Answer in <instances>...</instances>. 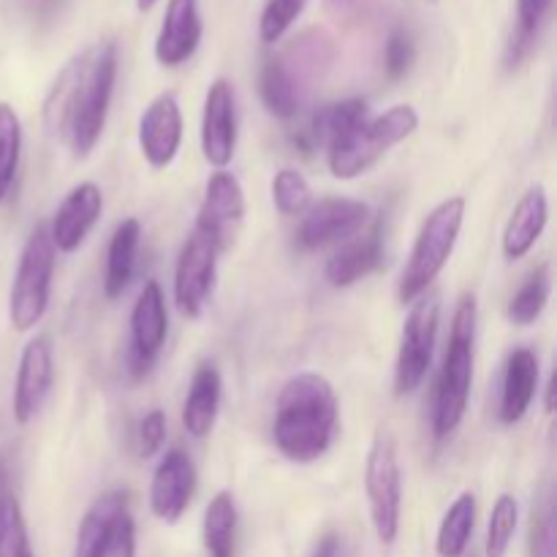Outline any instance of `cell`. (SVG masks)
Listing matches in <instances>:
<instances>
[{
    "instance_id": "cell-1",
    "label": "cell",
    "mask_w": 557,
    "mask_h": 557,
    "mask_svg": "<svg viewBox=\"0 0 557 557\" xmlns=\"http://www.w3.org/2000/svg\"><path fill=\"white\" fill-rule=\"evenodd\" d=\"M114 85H117L114 41H98L87 47L54 79L44 103V120L74 158H87L96 150L107 128Z\"/></svg>"
},
{
    "instance_id": "cell-2",
    "label": "cell",
    "mask_w": 557,
    "mask_h": 557,
    "mask_svg": "<svg viewBox=\"0 0 557 557\" xmlns=\"http://www.w3.org/2000/svg\"><path fill=\"white\" fill-rule=\"evenodd\" d=\"M341 424L335 386L321 373H297L281 386L272 441L288 462L308 466L332 449Z\"/></svg>"
},
{
    "instance_id": "cell-3",
    "label": "cell",
    "mask_w": 557,
    "mask_h": 557,
    "mask_svg": "<svg viewBox=\"0 0 557 557\" xmlns=\"http://www.w3.org/2000/svg\"><path fill=\"white\" fill-rule=\"evenodd\" d=\"M335 58V47L319 30L294 38L281 54H270L259 71V98L277 120H294L305 103L310 82L321 79Z\"/></svg>"
},
{
    "instance_id": "cell-4",
    "label": "cell",
    "mask_w": 557,
    "mask_h": 557,
    "mask_svg": "<svg viewBox=\"0 0 557 557\" xmlns=\"http://www.w3.org/2000/svg\"><path fill=\"white\" fill-rule=\"evenodd\" d=\"M476 299L473 294H462L451 315L449 346H446L444 364H441L438 384H435L433 403V435L435 441H446L457 433L468 411L473 384V341H476Z\"/></svg>"
},
{
    "instance_id": "cell-5",
    "label": "cell",
    "mask_w": 557,
    "mask_h": 557,
    "mask_svg": "<svg viewBox=\"0 0 557 557\" xmlns=\"http://www.w3.org/2000/svg\"><path fill=\"white\" fill-rule=\"evenodd\" d=\"M462 221H466V199L462 196L444 199L424 218L411 256L403 267L400 286H397V299L403 305H411L413 299L422 297L433 286L435 277L444 272L446 261L451 259L457 239H460Z\"/></svg>"
},
{
    "instance_id": "cell-6",
    "label": "cell",
    "mask_w": 557,
    "mask_h": 557,
    "mask_svg": "<svg viewBox=\"0 0 557 557\" xmlns=\"http://www.w3.org/2000/svg\"><path fill=\"white\" fill-rule=\"evenodd\" d=\"M419 114L411 103H397L379 117H368L343 139L326 147V166L337 180L368 174L395 145L417 134Z\"/></svg>"
},
{
    "instance_id": "cell-7",
    "label": "cell",
    "mask_w": 557,
    "mask_h": 557,
    "mask_svg": "<svg viewBox=\"0 0 557 557\" xmlns=\"http://www.w3.org/2000/svg\"><path fill=\"white\" fill-rule=\"evenodd\" d=\"M54 264L58 250L49 239L47 226H36L22 248L9 292V321L16 332H30L47 315Z\"/></svg>"
},
{
    "instance_id": "cell-8",
    "label": "cell",
    "mask_w": 557,
    "mask_h": 557,
    "mask_svg": "<svg viewBox=\"0 0 557 557\" xmlns=\"http://www.w3.org/2000/svg\"><path fill=\"white\" fill-rule=\"evenodd\" d=\"M364 493H368L370 522L381 544L392 547L400 536L403 517V471L397 460L395 435L386 428L375 433L364 462Z\"/></svg>"
},
{
    "instance_id": "cell-9",
    "label": "cell",
    "mask_w": 557,
    "mask_h": 557,
    "mask_svg": "<svg viewBox=\"0 0 557 557\" xmlns=\"http://www.w3.org/2000/svg\"><path fill=\"white\" fill-rule=\"evenodd\" d=\"M441 324V299L435 294H422L413 299L408 319L403 324L400 354L395 368V395H413L428 379L435 357V341H438Z\"/></svg>"
},
{
    "instance_id": "cell-10",
    "label": "cell",
    "mask_w": 557,
    "mask_h": 557,
    "mask_svg": "<svg viewBox=\"0 0 557 557\" xmlns=\"http://www.w3.org/2000/svg\"><path fill=\"white\" fill-rule=\"evenodd\" d=\"M76 557H136V522L128 493H103L87 509L76 536Z\"/></svg>"
},
{
    "instance_id": "cell-11",
    "label": "cell",
    "mask_w": 557,
    "mask_h": 557,
    "mask_svg": "<svg viewBox=\"0 0 557 557\" xmlns=\"http://www.w3.org/2000/svg\"><path fill=\"white\" fill-rule=\"evenodd\" d=\"M218 256L221 248L199 228H194L180 248L177 267H174V302L185 319H199L205 313L215 288Z\"/></svg>"
},
{
    "instance_id": "cell-12",
    "label": "cell",
    "mask_w": 557,
    "mask_h": 557,
    "mask_svg": "<svg viewBox=\"0 0 557 557\" xmlns=\"http://www.w3.org/2000/svg\"><path fill=\"white\" fill-rule=\"evenodd\" d=\"M169 315L166 297L158 281H147L145 288L136 297L134 310H131V343H128V373L134 381H141L156 368L158 354L166 343Z\"/></svg>"
},
{
    "instance_id": "cell-13",
    "label": "cell",
    "mask_w": 557,
    "mask_h": 557,
    "mask_svg": "<svg viewBox=\"0 0 557 557\" xmlns=\"http://www.w3.org/2000/svg\"><path fill=\"white\" fill-rule=\"evenodd\" d=\"M370 215V205L359 199H321L319 205H310L299 221L294 234L297 248L321 250L326 245L348 243L368 228Z\"/></svg>"
},
{
    "instance_id": "cell-14",
    "label": "cell",
    "mask_w": 557,
    "mask_h": 557,
    "mask_svg": "<svg viewBox=\"0 0 557 557\" xmlns=\"http://www.w3.org/2000/svg\"><path fill=\"white\" fill-rule=\"evenodd\" d=\"M54 384V357L52 341L47 335H36L22 348L20 368L14 381V422L30 424L47 403Z\"/></svg>"
},
{
    "instance_id": "cell-15",
    "label": "cell",
    "mask_w": 557,
    "mask_h": 557,
    "mask_svg": "<svg viewBox=\"0 0 557 557\" xmlns=\"http://www.w3.org/2000/svg\"><path fill=\"white\" fill-rule=\"evenodd\" d=\"M237 150V101L228 79H215L201 112V152L215 169H226Z\"/></svg>"
},
{
    "instance_id": "cell-16",
    "label": "cell",
    "mask_w": 557,
    "mask_h": 557,
    "mask_svg": "<svg viewBox=\"0 0 557 557\" xmlns=\"http://www.w3.org/2000/svg\"><path fill=\"white\" fill-rule=\"evenodd\" d=\"M196 466L183 449H169L156 466L150 482V511L166 525L180 522L196 495Z\"/></svg>"
},
{
    "instance_id": "cell-17",
    "label": "cell",
    "mask_w": 557,
    "mask_h": 557,
    "mask_svg": "<svg viewBox=\"0 0 557 557\" xmlns=\"http://www.w3.org/2000/svg\"><path fill=\"white\" fill-rule=\"evenodd\" d=\"M245 215V194L239 180L232 172L218 169L210 180H207L205 199L199 205V215H196V226L201 234L212 239L221 250L228 248L234 239V228L243 223Z\"/></svg>"
},
{
    "instance_id": "cell-18",
    "label": "cell",
    "mask_w": 557,
    "mask_h": 557,
    "mask_svg": "<svg viewBox=\"0 0 557 557\" xmlns=\"http://www.w3.org/2000/svg\"><path fill=\"white\" fill-rule=\"evenodd\" d=\"M103 212V194L96 183H79L65 194L54 212L52 223L47 226L49 239H52L58 253H74L82 248L87 234L98 223Z\"/></svg>"
},
{
    "instance_id": "cell-19",
    "label": "cell",
    "mask_w": 557,
    "mask_h": 557,
    "mask_svg": "<svg viewBox=\"0 0 557 557\" xmlns=\"http://www.w3.org/2000/svg\"><path fill=\"white\" fill-rule=\"evenodd\" d=\"M183 145V112L172 92H161L139 120V150L152 169H166Z\"/></svg>"
},
{
    "instance_id": "cell-20",
    "label": "cell",
    "mask_w": 557,
    "mask_h": 557,
    "mask_svg": "<svg viewBox=\"0 0 557 557\" xmlns=\"http://www.w3.org/2000/svg\"><path fill=\"white\" fill-rule=\"evenodd\" d=\"M199 0H169L161 30L156 38V60L163 69H177L188 63L201 44Z\"/></svg>"
},
{
    "instance_id": "cell-21",
    "label": "cell",
    "mask_w": 557,
    "mask_h": 557,
    "mask_svg": "<svg viewBox=\"0 0 557 557\" xmlns=\"http://www.w3.org/2000/svg\"><path fill=\"white\" fill-rule=\"evenodd\" d=\"M381 261H384V223L375 221L368 232L357 234L332 253L324 267V277L332 288H348L373 275Z\"/></svg>"
},
{
    "instance_id": "cell-22",
    "label": "cell",
    "mask_w": 557,
    "mask_h": 557,
    "mask_svg": "<svg viewBox=\"0 0 557 557\" xmlns=\"http://www.w3.org/2000/svg\"><path fill=\"white\" fill-rule=\"evenodd\" d=\"M368 117V101H362V98H343V101H332L315 109L308 128L297 131L292 139L305 156H310L315 147H324V150L332 147L337 139H343L348 131L357 128V125Z\"/></svg>"
},
{
    "instance_id": "cell-23",
    "label": "cell",
    "mask_w": 557,
    "mask_h": 557,
    "mask_svg": "<svg viewBox=\"0 0 557 557\" xmlns=\"http://www.w3.org/2000/svg\"><path fill=\"white\" fill-rule=\"evenodd\" d=\"M549 221V199L544 185H533L522 199L517 201L515 212H511L509 223L504 228V256L509 261H520L536 248L542 239L544 228Z\"/></svg>"
},
{
    "instance_id": "cell-24",
    "label": "cell",
    "mask_w": 557,
    "mask_h": 557,
    "mask_svg": "<svg viewBox=\"0 0 557 557\" xmlns=\"http://www.w3.org/2000/svg\"><path fill=\"white\" fill-rule=\"evenodd\" d=\"M539 389V357L531 348H517L506 359L504 389H500L498 417L504 424H517L531 411Z\"/></svg>"
},
{
    "instance_id": "cell-25",
    "label": "cell",
    "mask_w": 557,
    "mask_h": 557,
    "mask_svg": "<svg viewBox=\"0 0 557 557\" xmlns=\"http://www.w3.org/2000/svg\"><path fill=\"white\" fill-rule=\"evenodd\" d=\"M221 373L212 362H201L190 379L188 395L183 403V428L190 438L201 441L215 428L218 411H221Z\"/></svg>"
},
{
    "instance_id": "cell-26",
    "label": "cell",
    "mask_w": 557,
    "mask_h": 557,
    "mask_svg": "<svg viewBox=\"0 0 557 557\" xmlns=\"http://www.w3.org/2000/svg\"><path fill=\"white\" fill-rule=\"evenodd\" d=\"M141 243V223L136 218H125L117 223L107 250V272H103V297L120 299L131 286L136 270V253Z\"/></svg>"
},
{
    "instance_id": "cell-27",
    "label": "cell",
    "mask_w": 557,
    "mask_h": 557,
    "mask_svg": "<svg viewBox=\"0 0 557 557\" xmlns=\"http://www.w3.org/2000/svg\"><path fill=\"white\" fill-rule=\"evenodd\" d=\"M237 504L228 490H221L215 498L207 504L205 522H201V539L210 557H234L237 549Z\"/></svg>"
},
{
    "instance_id": "cell-28",
    "label": "cell",
    "mask_w": 557,
    "mask_h": 557,
    "mask_svg": "<svg viewBox=\"0 0 557 557\" xmlns=\"http://www.w3.org/2000/svg\"><path fill=\"white\" fill-rule=\"evenodd\" d=\"M473 528H476V495L462 493L457 495L455 504L444 515L435 539V549L441 557H462L471 544Z\"/></svg>"
},
{
    "instance_id": "cell-29",
    "label": "cell",
    "mask_w": 557,
    "mask_h": 557,
    "mask_svg": "<svg viewBox=\"0 0 557 557\" xmlns=\"http://www.w3.org/2000/svg\"><path fill=\"white\" fill-rule=\"evenodd\" d=\"M549 5L553 0H517V30L506 49V69H517L531 54Z\"/></svg>"
},
{
    "instance_id": "cell-30",
    "label": "cell",
    "mask_w": 557,
    "mask_h": 557,
    "mask_svg": "<svg viewBox=\"0 0 557 557\" xmlns=\"http://www.w3.org/2000/svg\"><path fill=\"white\" fill-rule=\"evenodd\" d=\"M549 288H553V281H549V267L542 264L528 275V281L522 283L520 292L511 297L509 302V319L520 326H531L539 315L544 313L549 302Z\"/></svg>"
},
{
    "instance_id": "cell-31",
    "label": "cell",
    "mask_w": 557,
    "mask_h": 557,
    "mask_svg": "<svg viewBox=\"0 0 557 557\" xmlns=\"http://www.w3.org/2000/svg\"><path fill=\"white\" fill-rule=\"evenodd\" d=\"M22 156V125L14 107L0 101V201L9 196Z\"/></svg>"
},
{
    "instance_id": "cell-32",
    "label": "cell",
    "mask_w": 557,
    "mask_h": 557,
    "mask_svg": "<svg viewBox=\"0 0 557 557\" xmlns=\"http://www.w3.org/2000/svg\"><path fill=\"white\" fill-rule=\"evenodd\" d=\"M272 201L275 210L286 218H302L305 210L313 205V190L297 169H281L272 180Z\"/></svg>"
},
{
    "instance_id": "cell-33",
    "label": "cell",
    "mask_w": 557,
    "mask_h": 557,
    "mask_svg": "<svg viewBox=\"0 0 557 557\" xmlns=\"http://www.w3.org/2000/svg\"><path fill=\"white\" fill-rule=\"evenodd\" d=\"M517 522H520V506L515 495H500L493 506L487 522V542H484V557H506L515 539Z\"/></svg>"
},
{
    "instance_id": "cell-34",
    "label": "cell",
    "mask_w": 557,
    "mask_h": 557,
    "mask_svg": "<svg viewBox=\"0 0 557 557\" xmlns=\"http://www.w3.org/2000/svg\"><path fill=\"white\" fill-rule=\"evenodd\" d=\"M0 557H36L27 536V522L20 500H11L0 515Z\"/></svg>"
},
{
    "instance_id": "cell-35",
    "label": "cell",
    "mask_w": 557,
    "mask_h": 557,
    "mask_svg": "<svg viewBox=\"0 0 557 557\" xmlns=\"http://www.w3.org/2000/svg\"><path fill=\"white\" fill-rule=\"evenodd\" d=\"M308 0H267L259 20V38L264 44H277L297 22Z\"/></svg>"
},
{
    "instance_id": "cell-36",
    "label": "cell",
    "mask_w": 557,
    "mask_h": 557,
    "mask_svg": "<svg viewBox=\"0 0 557 557\" xmlns=\"http://www.w3.org/2000/svg\"><path fill=\"white\" fill-rule=\"evenodd\" d=\"M413 58H417V47H413L411 33L403 30V27H395L386 38L384 47V71L389 82H400L403 76L411 71Z\"/></svg>"
},
{
    "instance_id": "cell-37",
    "label": "cell",
    "mask_w": 557,
    "mask_h": 557,
    "mask_svg": "<svg viewBox=\"0 0 557 557\" xmlns=\"http://www.w3.org/2000/svg\"><path fill=\"white\" fill-rule=\"evenodd\" d=\"M136 441H139V455L145 460L156 457L163 449V444H166V413L158 411V408L145 413L139 430H136Z\"/></svg>"
},
{
    "instance_id": "cell-38",
    "label": "cell",
    "mask_w": 557,
    "mask_h": 557,
    "mask_svg": "<svg viewBox=\"0 0 557 557\" xmlns=\"http://www.w3.org/2000/svg\"><path fill=\"white\" fill-rule=\"evenodd\" d=\"M555 555V528H553V506H544L542 515L533 517V557Z\"/></svg>"
},
{
    "instance_id": "cell-39",
    "label": "cell",
    "mask_w": 557,
    "mask_h": 557,
    "mask_svg": "<svg viewBox=\"0 0 557 557\" xmlns=\"http://www.w3.org/2000/svg\"><path fill=\"white\" fill-rule=\"evenodd\" d=\"M14 487H11V468H9V460H5V455H0V515L5 511V506L14 500Z\"/></svg>"
},
{
    "instance_id": "cell-40",
    "label": "cell",
    "mask_w": 557,
    "mask_h": 557,
    "mask_svg": "<svg viewBox=\"0 0 557 557\" xmlns=\"http://www.w3.org/2000/svg\"><path fill=\"white\" fill-rule=\"evenodd\" d=\"M313 557H341V539L335 533H326L319 542V547H315Z\"/></svg>"
},
{
    "instance_id": "cell-41",
    "label": "cell",
    "mask_w": 557,
    "mask_h": 557,
    "mask_svg": "<svg viewBox=\"0 0 557 557\" xmlns=\"http://www.w3.org/2000/svg\"><path fill=\"white\" fill-rule=\"evenodd\" d=\"M555 389H557V375H553L547 384V397H544V411L555 413Z\"/></svg>"
},
{
    "instance_id": "cell-42",
    "label": "cell",
    "mask_w": 557,
    "mask_h": 557,
    "mask_svg": "<svg viewBox=\"0 0 557 557\" xmlns=\"http://www.w3.org/2000/svg\"><path fill=\"white\" fill-rule=\"evenodd\" d=\"M156 3H158V0H136V9H139V11H150Z\"/></svg>"
}]
</instances>
